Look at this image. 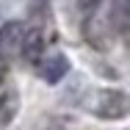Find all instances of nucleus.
I'll return each mask as SVG.
<instances>
[{
  "label": "nucleus",
  "mask_w": 130,
  "mask_h": 130,
  "mask_svg": "<svg viewBox=\"0 0 130 130\" xmlns=\"http://www.w3.org/2000/svg\"><path fill=\"white\" fill-rule=\"evenodd\" d=\"M94 113L103 119H125L130 113V97L122 91H103L94 103Z\"/></svg>",
  "instance_id": "obj_1"
},
{
  "label": "nucleus",
  "mask_w": 130,
  "mask_h": 130,
  "mask_svg": "<svg viewBox=\"0 0 130 130\" xmlns=\"http://www.w3.org/2000/svg\"><path fill=\"white\" fill-rule=\"evenodd\" d=\"M22 39H25V25L22 22H6L0 28V58L8 61L22 50Z\"/></svg>",
  "instance_id": "obj_2"
},
{
  "label": "nucleus",
  "mask_w": 130,
  "mask_h": 130,
  "mask_svg": "<svg viewBox=\"0 0 130 130\" xmlns=\"http://www.w3.org/2000/svg\"><path fill=\"white\" fill-rule=\"evenodd\" d=\"M20 58H22L25 64H33V67L44 61V33H42L39 28H28V30H25Z\"/></svg>",
  "instance_id": "obj_3"
},
{
  "label": "nucleus",
  "mask_w": 130,
  "mask_h": 130,
  "mask_svg": "<svg viewBox=\"0 0 130 130\" xmlns=\"http://www.w3.org/2000/svg\"><path fill=\"white\" fill-rule=\"evenodd\" d=\"M108 25L119 36L130 33V0H111V6H108Z\"/></svg>",
  "instance_id": "obj_4"
},
{
  "label": "nucleus",
  "mask_w": 130,
  "mask_h": 130,
  "mask_svg": "<svg viewBox=\"0 0 130 130\" xmlns=\"http://www.w3.org/2000/svg\"><path fill=\"white\" fill-rule=\"evenodd\" d=\"M67 72H69V61L64 55H53V58H44L39 64V75L44 83H58Z\"/></svg>",
  "instance_id": "obj_5"
},
{
  "label": "nucleus",
  "mask_w": 130,
  "mask_h": 130,
  "mask_svg": "<svg viewBox=\"0 0 130 130\" xmlns=\"http://www.w3.org/2000/svg\"><path fill=\"white\" fill-rule=\"evenodd\" d=\"M14 113H17V91H3V97H0V127H6Z\"/></svg>",
  "instance_id": "obj_6"
},
{
  "label": "nucleus",
  "mask_w": 130,
  "mask_h": 130,
  "mask_svg": "<svg viewBox=\"0 0 130 130\" xmlns=\"http://www.w3.org/2000/svg\"><path fill=\"white\" fill-rule=\"evenodd\" d=\"M75 6H78L80 11H94L97 6H100V0H72Z\"/></svg>",
  "instance_id": "obj_7"
}]
</instances>
